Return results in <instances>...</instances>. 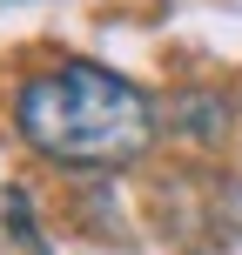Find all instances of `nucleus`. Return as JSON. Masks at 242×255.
Returning a JSON list of instances; mask_svg holds the SVG:
<instances>
[{
  "instance_id": "f257e3e1",
  "label": "nucleus",
  "mask_w": 242,
  "mask_h": 255,
  "mask_svg": "<svg viewBox=\"0 0 242 255\" xmlns=\"http://www.w3.org/2000/svg\"><path fill=\"white\" fill-rule=\"evenodd\" d=\"M13 121L47 161H67V168H121L155 141L148 94L94 61H67L54 74L27 81Z\"/></svg>"
}]
</instances>
